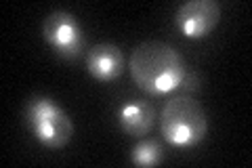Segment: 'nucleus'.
<instances>
[{"label": "nucleus", "instance_id": "f257e3e1", "mask_svg": "<svg viewBox=\"0 0 252 168\" xmlns=\"http://www.w3.org/2000/svg\"><path fill=\"white\" fill-rule=\"evenodd\" d=\"M128 67L135 84L149 95L177 91L187 74L183 57L170 44L158 40L139 44L130 55Z\"/></svg>", "mask_w": 252, "mask_h": 168}, {"label": "nucleus", "instance_id": "f03ea898", "mask_svg": "<svg viewBox=\"0 0 252 168\" xmlns=\"http://www.w3.org/2000/svg\"><path fill=\"white\" fill-rule=\"evenodd\" d=\"M162 137L175 147H193L206 137L208 116L191 97H172L160 116Z\"/></svg>", "mask_w": 252, "mask_h": 168}, {"label": "nucleus", "instance_id": "7ed1b4c3", "mask_svg": "<svg viewBox=\"0 0 252 168\" xmlns=\"http://www.w3.org/2000/svg\"><path fill=\"white\" fill-rule=\"evenodd\" d=\"M26 124L36 137L49 149L65 147L74 134V122L57 103L49 97L36 95L26 105Z\"/></svg>", "mask_w": 252, "mask_h": 168}, {"label": "nucleus", "instance_id": "20e7f679", "mask_svg": "<svg viewBox=\"0 0 252 168\" xmlns=\"http://www.w3.org/2000/svg\"><path fill=\"white\" fill-rule=\"evenodd\" d=\"M220 4L217 0H187L175 15V23L185 38H204L217 28Z\"/></svg>", "mask_w": 252, "mask_h": 168}, {"label": "nucleus", "instance_id": "39448f33", "mask_svg": "<svg viewBox=\"0 0 252 168\" xmlns=\"http://www.w3.org/2000/svg\"><path fill=\"white\" fill-rule=\"evenodd\" d=\"M42 34L61 57H76L82 51V30L74 15L65 11H53L42 23Z\"/></svg>", "mask_w": 252, "mask_h": 168}, {"label": "nucleus", "instance_id": "423d86ee", "mask_svg": "<svg viewBox=\"0 0 252 168\" xmlns=\"http://www.w3.org/2000/svg\"><path fill=\"white\" fill-rule=\"evenodd\" d=\"M86 67H89V74L99 80V82H114L122 76V71L126 67L124 55L118 49L116 44H97L89 51V57H86Z\"/></svg>", "mask_w": 252, "mask_h": 168}, {"label": "nucleus", "instance_id": "0eeeda50", "mask_svg": "<svg viewBox=\"0 0 252 168\" xmlns=\"http://www.w3.org/2000/svg\"><path fill=\"white\" fill-rule=\"evenodd\" d=\"M118 122L126 134L143 139L156 122V111L147 101H130L118 111Z\"/></svg>", "mask_w": 252, "mask_h": 168}, {"label": "nucleus", "instance_id": "6e6552de", "mask_svg": "<svg viewBox=\"0 0 252 168\" xmlns=\"http://www.w3.org/2000/svg\"><path fill=\"white\" fill-rule=\"evenodd\" d=\"M132 164L137 166H156L164 160V149L158 139H141L132 149Z\"/></svg>", "mask_w": 252, "mask_h": 168}]
</instances>
